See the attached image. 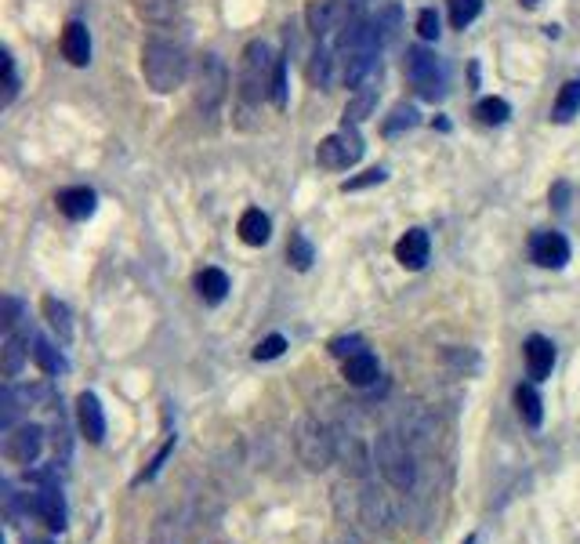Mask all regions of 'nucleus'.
I'll use <instances>...</instances> for the list:
<instances>
[{
	"label": "nucleus",
	"mask_w": 580,
	"mask_h": 544,
	"mask_svg": "<svg viewBox=\"0 0 580 544\" xmlns=\"http://www.w3.org/2000/svg\"><path fill=\"white\" fill-rule=\"evenodd\" d=\"M566 193H569V189H566V186H562V181H558V186H555V189H551V204H555V207H558V211H562V207H566Z\"/></svg>",
	"instance_id": "nucleus-42"
},
{
	"label": "nucleus",
	"mask_w": 580,
	"mask_h": 544,
	"mask_svg": "<svg viewBox=\"0 0 580 544\" xmlns=\"http://www.w3.org/2000/svg\"><path fill=\"white\" fill-rule=\"evenodd\" d=\"M403 69H407V80L414 83V91L425 99V102H439L446 95V66L435 51L428 48H407V58H403Z\"/></svg>",
	"instance_id": "nucleus-4"
},
{
	"label": "nucleus",
	"mask_w": 580,
	"mask_h": 544,
	"mask_svg": "<svg viewBox=\"0 0 580 544\" xmlns=\"http://www.w3.org/2000/svg\"><path fill=\"white\" fill-rule=\"evenodd\" d=\"M519 4H523V8H533V4H537V0H519Z\"/></svg>",
	"instance_id": "nucleus-43"
},
{
	"label": "nucleus",
	"mask_w": 580,
	"mask_h": 544,
	"mask_svg": "<svg viewBox=\"0 0 580 544\" xmlns=\"http://www.w3.org/2000/svg\"><path fill=\"white\" fill-rule=\"evenodd\" d=\"M76 421H80V432L87 435V443H102L106 439V414H102V403H99L94 392L76 396Z\"/></svg>",
	"instance_id": "nucleus-13"
},
{
	"label": "nucleus",
	"mask_w": 580,
	"mask_h": 544,
	"mask_svg": "<svg viewBox=\"0 0 580 544\" xmlns=\"http://www.w3.org/2000/svg\"><path fill=\"white\" fill-rule=\"evenodd\" d=\"M138 15L149 22H171L178 15V0H138Z\"/></svg>",
	"instance_id": "nucleus-30"
},
{
	"label": "nucleus",
	"mask_w": 580,
	"mask_h": 544,
	"mask_svg": "<svg viewBox=\"0 0 580 544\" xmlns=\"http://www.w3.org/2000/svg\"><path fill=\"white\" fill-rule=\"evenodd\" d=\"M286 258H290V265H294L298 272H305V268H312L316 250H312V243L302 233H294V236H290V243H286Z\"/></svg>",
	"instance_id": "nucleus-29"
},
{
	"label": "nucleus",
	"mask_w": 580,
	"mask_h": 544,
	"mask_svg": "<svg viewBox=\"0 0 580 544\" xmlns=\"http://www.w3.org/2000/svg\"><path fill=\"white\" fill-rule=\"evenodd\" d=\"M30 355H33V363H37V367H40L44 374H51V378H55V374H66V371H69L66 355H62V352H58V348H55V345H51L48 338H40V334L33 338V348H30Z\"/></svg>",
	"instance_id": "nucleus-23"
},
{
	"label": "nucleus",
	"mask_w": 580,
	"mask_h": 544,
	"mask_svg": "<svg viewBox=\"0 0 580 544\" xmlns=\"http://www.w3.org/2000/svg\"><path fill=\"white\" fill-rule=\"evenodd\" d=\"M526 374L533 378V382H544V378H551V367H555V345L548 341V338H540V334H533V338H526Z\"/></svg>",
	"instance_id": "nucleus-16"
},
{
	"label": "nucleus",
	"mask_w": 580,
	"mask_h": 544,
	"mask_svg": "<svg viewBox=\"0 0 580 544\" xmlns=\"http://www.w3.org/2000/svg\"><path fill=\"white\" fill-rule=\"evenodd\" d=\"M384 178H389V171H384V167H370L359 178H345L341 181V193H356V189H366V186H381Z\"/></svg>",
	"instance_id": "nucleus-32"
},
{
	"label": "nucleus",
	"mask_w": 580,
	"mask_h": 544,
	"mask_svg": "<svg viewBox=\"0 0 580 544\" xmlns=\"http://www.w3.org/2000/svg\"><path fill=\"white\" fill-rule=\"evenodd\" d=\"M366 26H370V33H373V40H377L381 48L396 44V40H400V30H403V12H400V4H396V0H384V4H377V12L366 19Z\"/></svg>",
	"instance_id": "nucleus-12"
},
{
	"label": "nucleus",
	"mask_w": 580,
	"mask_h": 544,
	"mask_svg": "<svg viewBox=\"0 0 580 544\" xmlns=\"http://www.w3.org/2000/svg\"><path fill=\"white\" fill-rule=\"evenodd\" d=\"M359 156H363V138H359L356 124H345L341 131L327 135V138L316 145V160H320V167H327V171H348L352 163H359Z\"/></svg>",
	"instance_id": "nucleus-6"
},
{
	"label": "nucleus",
	"mask_w": 580,
	"mask_h": 544,
	"mask_svg": "<svg viewBox=\"0 0 580 544\" xmlns=\"http://www.w3.org/2000/svg\"><path fill=\"white\" fill-rule=\"evenodd\" d=\"M142 76L145 83L156 91V95H171L178 91L189 76V55L181 44L174 40H163V37H153L145 40L142 48Z\"/></svg>",
	"instance_id": "nucleus-1"
},
{
	"label": "nucleus",
	"mask_w": 580,
	"mask_h": 544,
	"mask_svg": "<svg viewBox=\"0 0 580 544\" xmlns=\"http://www.w3.org/2000/svg\"><path fill=\"white\" fill-rule=\"evenodd\" d=\"M272 106L286 110V62H276V76H272Z\"/></svg>",
	"instance_id": "nucleus-37"
},
{
	"label": "nucleus",
	"mask_w": 580,
	"mask_h": 544,
	"mask_svg": "<svg viewBox=\"0 0 580 544\" xmlns=\"http://www.w3.org/2000/svg\"><path fill=\"white\" fill-rule=\"evenodd\" d=\"M464 544H475V533H471V537H464Z\"/></svg>",
	"instance_id": "nucleus-44"
},
{
	"label": "nucleus",
	"mask_w": 580,
	"mask_h": 544,
	"mask_svg": "<svg viewBox=\"0 0 580 544\" xmlns=\"http://www.w3.org/2000/svg\"><path fill=\"white\" fill-rule=\"evenodd\" d=\"M341 371H345V382L348 385H373L377 382V374H381V363H377V355L373 352H356V355H348V359H341Z\"/></svg>",
	"instance_id": "nucleus-18"
},
{
	"label": "nucleus",
	"mask_w": 580,
	"mask_h": 544,
	"mask_svg": "<svg viewBox=\"0 0 580 544\" xmlns=\"http://www.w3.org/2000/svg\"><path fill=\"white\" fill-rule=\"evenodd\" d=\"M0 305H4V330H15V323H19V316H22V305H19L12 294L0 302Z\"/></svg>",
	"instance_id": "nucleus-41"
},
{
	"label": "nucleus",
	"mask_w": 580,
	"mask_h": 544,
	"mask_svg": "<svg viewBox=\"0 0 580 544\" xmlns=\"http://www.w3.org/2000/svg\"><path fill=\"white\" fill-rule=\"evenodd\" d=\"M515 407H519V417H523L530 428H540V421H544V403H540V396H537L533 385H519V389H515Z\"/></svg>",
	"instance_id": "nucleus-26"
},
{
	"label": "nucleus",
	"mask_w": 580,
	"mask_h": 544,
	"mask_svg": "<svg viewBox=\"0 0 580 544\" xmlns=\"http://www.w3.org/2000/svg\"><path fill=\"white\" fill-rule=\"evenodd\" d=\"M475 117H479V124L497 127V124H505V120L512 117V106H508L505 99H482V102L475 106Z\"/></svg>",
	"instance_id": "nucleus-28"
},
{
	"label": "nucleus",
	"mask_w": 580,
	"mask_h": 544,
	"mask_svg": "<svg viewBox=\"0 0 580 544\" xmlns=\"http://www.w3.org/2000/svg\"><path fill=\"white\" fill-rule=\"evenodd\" d=\"M377 80H370V83H359L356 91H352V99H348V106H345V124H363L370 113H373V106H377Z\"/></svg>",
	"instance_id": "nucleus-21"
},
{
	"label": "nucleus",
	"mask_w": 580,
	"mask_h": 544,
	"mask_svg": "<svg viewBox=\"0 0 580 544\" xmlns=\"http://www.w3.org/2000/svg\"><path fill=\"white\" fill-rule=\"evenodd\" d=\"M377 465L384 472V479H389L396 490H410L417 472H414V458L407 450V439H400L396 432H384L377 435Z\"/></svg>",
	"instance_id": "nucleus-5"
},
{
	"label": "nucleus",
	"mask_w": 580,
	"mask_h": 544,
	"mask_svg": "<svg viewBox=\"0 0 580 544\" xmlns=\"http://www.w3.org/2000/svg\"><path fill=\"white\" fill-rule=\"evenodd\" d=\"M30 544H51V540H30Z\"/></svg>",
	"instance_id": "nucleus-45"
},
{
	"label": "nucleus",
	"mask_w": 580,
	"mask_h": 544,
	"mask_svg": "<svg viewBox=\"0 0 580 544\" xmlns=\"http://www.w3.org/2000/svg\"><path fill=\"white\" fill-rule=\"evenodd\" d=\"M356 352H363V338L359 334H348V338H334L330 341V355H338V359H348Z\"/></svg>",
	"instance_id": "nucleus-38"
},
{
	"label": "nucleus",
	"mask_w": 580,
	"mask_h": 544,
	"mask_svg": "<svg viewBox=\"0 0 580 544\" xmlns=\"http://www.w3.org/2000/svg\"><path fill=\"white\" fill-rule=\"evenodd\" d=\"M26 508H33L37 512V519L44 522V526H51V530H66V497H62V487L58 483H44V487H37L30 497H26Z\"/></svg>",
	"instance_id": "nucleus-9"
},
{
	"label": "nucleus",
	"mask_w": 580,
	"mask_h": 544,
	"mask_svg": "<svg viewBox=\"0 0 580 544\" xmlns=\"http://www.w3.org/2000/svg\"><path fill=\"white\" fill-rule=\"evenodd\" d=\"M479 12H482V0H450V22H453V30L471 26L479 19Z\"/></svg>",
	"instance_id": "nucleus-31"
},
{
	"label": "nucleus",
	"mask_w": 580,
	"mask_h": 544,
	"mask_svg": "<svg viewBox=\"0 0 580 544\" xmlns=\"http://www.w3.org/2000/svg\"><path fill=\"white\" fill-rule=\"evenodd\" d=\"M276 51L265 40H250L240 55V110H258L265 99L272 102V76H276Z\"/></svg>",
	"instance_id": "nucleus-2"
},
{
	"label": "nucleus",
	"mask_w": 580,
	"mask_h": 544,
	"mask_svg": "<svg viewBox=\"0 0 580 544\" xmlns=\"http://www.w3.org/2000/svg\"><path fill=\"white\" fill-rule=\"evenodd\" d=\"M171 450H174V435H171V439H167V443L160 446V453H156V458L149 461V469H145V472L138 476V483H145V479H153V476H156V472L163 469V461H167V453H171Z\"/></svg>",
	"instance_id": "nucleus-40"
},
{
	"label": "nucleus",
	"mask_w": 580,
	"mask_h": 544,
	"mask_svg": "<svg viewBox=\"0 0 580 544\" xmlns=\"http://www.w3.org/2000/svg\"><path fill=\"white\" fill-rule=\"evenodd\" d=\"M40 450H44V428L40 425H19V428H12L8 443H4L8 461H15V465H33L40 458Z\"/></svg>",
	"instance_id": "nucleus-10"
},
{
	"label": "nucleus",
	"mask_w": 580,
	"mask_h": 544,
	"mask_svg": "<svg viewBox=\"0 0 580 544\" xmlns=\"http://www.w3.org/2000/svg\"><path fill=\"white\" fill-rule=\"evenodd\" d=\"M62 55L69 58V66H87L91 62V33L83 22H69L62 30Z\"/></svg>",
	"instance_id": "nucleus-19"
},
{
	"label": "nucleus",
	"mask_w": 580,
	"mask_h": 544,
	"mask_svg": "<svg viewBox=\"0 0 580 544\" xmlns=\"http://www.w3.org/2000/svg\"><path fill=\"white\" fill-rule=\"evenodd\" d=\"M0 425H4V432H12L15 428V417H19V399H15V389H4L0 392Z\"/></svg>",
	"instance_id": "nucleus-35"
},
{
	"label": "nucleus",
	"mask_w": 580,
	"mask_h": 544,
	"mask_svg": "<svg viewBox=\"0 0 580 544\" xmlns=\"http://www.w3.org/2000/svg\"><path fill=\"white\" fill-rule=\"evenodd\" d=\"M530 258H533V265H540V268H562V265L569 261V240H566L562 233L540 229V233H533V240H530Z\"/></svg>",
	"instance_id": "nucleus-11"
},
{
	"label": "nucleus",
	"mask_w": 580,
	"mask_h": 544,
	"mask_svg": "<svg viewBox=\"0 0 580 544\" xmlns=\"http://www.w3.org/2000/svg\"><path fill=\"white\" fill-rule=\"evenodd\" d=\"M417 33H421V40H435L439 37V12L435 8H425L417 15Z\"/></svg>",
	"instance_id": "nucleus-39"
},
{
	"label": "nucleus",
	"mask_w": 580,
	"mask_h": 544,
	"mask_svg": "<svg viewBox=\"0 0 580 544\" xmlns=\"http://www.w3.org/2000/svg\"><path fill=\"white\" fill-rule=\"evenodd\" d=\"M428 254H432V240H428L425 229H407L403 240L396 243V261H400L403 268H410V272L425 268V265H428Z\"/></svg>",
	"instance_id": "nucleus-14"
},
{
	"label": "nucleus",
	"mask_w": 580,
	"mask_h": 544,
	"mask_svg": "<svg viewBox=\"0 0 580 544\" xmlns=\"http://www.w3.org/2000/svg\"><path fill=\"white\" fill-rule=\"evenodd\" d=\"M40 309H44V316H48V323H51V327L58 330V338H62V341H69V338H73V323H69V309H66V305H62L58 298H51V294H48V298L40 302Z\"/></svg>",
	"instance_id": "nucleus-27"
},
{
	"label": "nucleus",
	"mask_w": 580,
	"mask_h": 544,
	"mask_svg": "<svg viewBox=\"0 0 580 544\" xmlns=\"http://www.w3.org/2000/svg\"><path fill=\"white\" fill-rule=\"evenodd\" d=\"M573 117H580V80H566L558 99L551 106V120L555 124H569Z\"/></svg>",
	"instance_id": "nucleus-25"
},
{
	"label": "nucleus",
	"mask_w": 580,
	"mask_h": 544,
	"mask_svg": "<svg viewBox=\"0 0 580 544\" xmlns=\"http://www.w3.org/2000/svg\"><path fill=\"white\" fill-rule=\"evenodd\" d=\"M403 127H417V110L414 106H396L392 117L384 120V135H400Z\"/></svg>",
	"instance_id": "nucleus-33"
},
{
	"label": "nucleus",
	"mask_w": 580,
	"mask_h": 544,
	"mask_svg": "<svg viewBox=\"0 0 580 544\" xmlns=\"http://www.w3.org/2000/svg\"><path fill=\"white\" fill-rule=\"evenodd\" d=\"M305 19L316 40H334L356 19V8H352V0H309Z\"/></svg>",
	"instance_id": "nucleus-7"
},
{
	"label": "nucleus",
	"mask_w": 580,
	"mask_h": 544,
	"mask_svg": "<svg viewBox=\"0 0 580 544\" xmlns=\"http://www.w3.org/2000/svg\"><path fill=\"white\" fill-rule=\"evenodd\" d=\"M197 294H200L207 305L225 302V294H229V276H225L222 268H200V272H197Z\"/></svg>",
	"instance_id": "nucleus-24"
},
{
	"label": "nucleus",
	"mask_w": 580,
	"mask_h": 544,
	"mask_svg": "<svg viewBox=\"0 0 580 544\" xmlns=\"http://www.w3.org/2000/svg\"><path fill=\"white\" fill-rule=\"evenodd\" d=\"M229 95V69L218 55H204L197 62V76H192V99H197V110L200 117L215 120L222 102Z\"/></svg>",
	"instance_id": "nucleus-3"
},
{
	"label": "nucleus",
	"mask_w": 580,
	"mask_h": 544,
	"mask_svg": "<svg viewBox=\"0 0 580 544\" xmlns=\"http://www.w3.org/2000/svg\"><path fill=\"white\" fill-rule=\"evenodd\" d=\"M309 80L323 91L334 87V80H341V69H338V51H334V40H320V48L312 51V62H309Z\"/></svg>",
	"instance_id": "nucleus-15"
},
{
	"label": "nucleus",
	"mask_w": 580,
	"mask_h": 544,
	"mask_svg": "<svg viewBox=\"0 0 580 544\" xmlns=\"http://www.w3.org/2000/svg\"><path fill=\"white\" fill-rule=\"evenodd\" d=\"M26 345H30V341H26L19 330H8V334H4V348H0V371H4V378H15V374L22 371V363H26V355H30Z\"/></svg>",
	"instance_id": "nucleus-22"
},
{
	"label": "nucleus",
	"mask_w": 580,
	"mask_h": 544,
	"mask_svg": "<svg viewBox=\"0 0 580 544\" xmlns=\"http://www.w3.org/2000/svg\"><path fill=\"white\" fill-rule=\"evenodd\" d=\"M0 69H4V106H12L15 95H19V76H15V62H12L8 51L0 55Z\"/></svg>",
	"instance_id": "nucleus-34"
},
{
	"label": "nucleus",
	"mask_w": 580,
	"mask_h": 544,
	"mask_svg": "<svg viewBox=\"0 0 580 544\" xmlns=\"http://www.w3.org/2000/svg\"><path fill=\"white\" fill-rule=\"evenodd\" d=\"M55 204H58V211H62L66 218L83 222V218L94 215V207H99V197H94V189H87V186H73V189H62V193L55 197Z\"/></svg>",
	"instance_id": "nucleus-17"
},
{
	"label": "nucleus",
	"mask_w": 580,
	"mask_h": 544,
	"mask_svg": "<svg viewBox=\"0 0 580 544\" xmlns=\"http://www.w3.org/2000/svg\"><path fill=\"white\" fill-rule=\"evenodd\" d=\"M283 348H286V338H283V334H268L265 341H258V348H254V359H258V363H265V359H276V355H283Z\"/></svg>",
	"instance_id": "nucleus-36"
},
{
	"label": "nucleus",
	"mask_w": 580,
	"mask_h": 544,
	"mask_svg": "<svg viewBox=\"0 0 580 544\" xmlns=\"http://www.w3.org/2000/svg\"><path fill=\"white\" fill-rule=\"evenodd\" d=\"M298 453H302V461L309 469H327L330 458H334V439L327 435V428L320 421H302L298 428Z\"/></svg>",
	"instance_id": "nucleus-8"
},
{
	"label": "nucleus",
	"mask_w": 580,
	"mask_h": 544,
	"mask_svg": "<svg viewBox=\"0 0 580 544\" xmlns=\"http://www.w3.org/2000/svg\"><path fill=\"white\" fill-rule=\"evenodd\" d=\"M240 240L247 243V247H265L268 243V236H272V222H268V215L265 211H258V207H247L243 215H240Z\"/></svg>",
	"instance_id": "nucleus-20"
}]
</instances>
